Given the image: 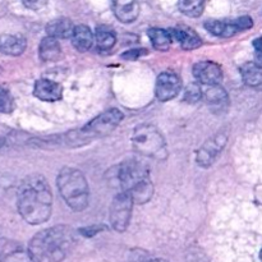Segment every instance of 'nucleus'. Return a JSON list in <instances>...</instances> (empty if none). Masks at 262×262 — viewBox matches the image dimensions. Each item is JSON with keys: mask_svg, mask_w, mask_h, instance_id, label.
Wrapping results in <instances>:
<instances>
[{"mask_svg": "<svg viewBox=\"0 0 262 262\" xmlns=\"http://www.w3.org/2000/svg\"><path fill=\"white\" fill-rule=\"evenodd\" d=\"M33 95L42 101H58L63 96V87L58 82L50 81L48 78H40L36 81L33 87Z\"/></svg>", "mask_w": 262, "mask_h": 262, "instance_id": "obj_12", "label": "nucleus"}, {"mask_svg": "<svg viewBox=\"0 0 262 262\" xmlns=\"http://www.w3.org/2000/svg\"><path fill=\"white\" fill-rule=\"evenodd\" d=\"M0 262H36L30 250L19 242L0 238Z\"/></svg>", "mask_w": 262, "mask_h": 262, "instance_id": "obj_8", "label": "nucleus"}, {"mask_svg": "<svg viewBox=\"0 0 262 262\" xmlns=\"http://www.w3.org/2000/svg\"><path fill=\"white\" fill-rule=\"evenodd\" d=\"M234 23H235V26H237L238 30H239V32L241 31L250 30V28H252V26H253L252 18L248 17V15L237 18V19H234Z\"/></svg>", "mask_w": 262, "mask_h": 262, "instance_id": "obj_27", "label": "nucleus"}, {"mask_svg": "<svg viewBox=\"0 0 262 262\" xmlns=\"http://www.w3.org/2000/svg\"><path fill=\"white\" fill-rule=\"evenodd\" d=\"M100 230H102V227H94V228H86V229H82L81 233L86 237H91V235H95L96 233H99Z\"/></svg>", "mask_w": 262, "mask_h": 262, "instance_id": "obj_30", "label": "nucleus"}, {"mask_svg": "<svg viewBox=\"0 0 262 262\" xmlns=\"http://www.w3.org/2000/svg\"><path fill=\"white\" fill-rule=\"evenodd\" d=\"M132 146L146 158L161 160L166 156V143L160 130L150 124L136 127L132 135Z\"/></svg>", "mask_w": 262, "mask_h": 262, "instance_id": "obj_6", "label": "nucleus"}, {"mask_svg": "<svg viewBox=\"0 0 262 262\" xmlns=\"http://www.w3.org/2000/svg\"><path fill=\"white\" fill-rule=\"evenodd\" d=\"M112 8L115 17L123 23H130L140 14L138 0H112Z\"/></svg>", "mask_w": 262, "mask_h": 262, "instance_id": "obj_13", "label": "nucleus"}, {"mask_svg": "<svg viewBox=\"0 0 262 262\" xmlns=\"http://www.w3.org/2000/svg\"><path fill=\"white\" fill-rule=\"evenodd\" d=\"M73 23L68 18H58L46 25L48 36L55 38H69L73 32Z\"/></svg>", "mask_w": 262, "mask_h": 262, "instance_id": "obj_19", "label": "nucleus"}, {"mask_svg": "<svg viewBox=\"0 0 262 262\" xmlns=\"http://www.w3.org/2000/svg\"><path fill=\"white\" fill-rule=\"evenodd\" d=\"M123 120V114L118 109H109L102 114L97 115L89 124L84 125L82 129L74 130L64 136V142L71 146H79L90 142L95 138L104 137L110 135L120 122Z\"/></svg>", "mask_w": 262, "mask_h": 262, "instance_id": "obj_5", "label": "nucleus"}, {"mask_svg": "<svg viewBox=\"0 0 262 262\" xmlns=\"http://www.w3.org/2000/svg\"><path fill=\"white\" fill-rule=\"evenodd\" d=\"M150 262H168V261L163 260V258H155V260H151Z\"/></svg>", "mask_w": 262, "mask_h": 262, "instance_id": "obj_33", "label": "nucleus"}, {"mask_svg": "<svg viewBox=\"0 0 262 262\" xmlns=\"http://www.w3.org/2000/svg\"><path fill=\"white\" fill-rule=\"evenodd\" d=\"M204 99L212 109H222L228 104V95L223 87L219 84L207 86L204 92Z\"/></svg>", "mask_w": 262, "mask_h": 262, "instance_id": "obj_21", "label": "nucleus"}, {"mask_svg": "<svg viewBox=\"0 0 262 262\" xmlns=\"http://www.w3.org/2000/svg\"><path fill=\"white\" fill-rule=\"evenodd\" d=\"M170 31L174 40L178 41L179 45L184 50H194L202 45L201 37L189 27L183 26V27H176Z\"/></svg>", "mask_w": 262, "mask_h": 262, "instance_id": "obj_15", "label": "nucleus"}, {"mask_svg": "<svg viewBox=\"0 0 262 262\" xmlns=\"http://www.w3.org/2000/svg\"><path fill=\"white\" fill-rule=\"evenodd\" d=\"M205 27L212 33L214 36H219V37H232L235 33L239 32V30L235 26L234 19L233 20H207L205 23Z\"/></svg>", "mask_w": 262, "mask_h": 262, "instance_id": "obj_18", "label": "nucleus"}, {"mask_svg": "<svg viewBox=\"0 0 262 262\" xmlns=\"http://www.w3.org/2000/svg\"><path fill=\"white\" fill-rule=\"evenodd\" d=\"M71 38L74 48L78 51H82V53H83V51H87L89 49H91L95 40L91 30H90L86 25L74 26Z\"/></svg>", "mask_w": 262, "mask_h": 262, "instance_id": "obj_16", "label": "nucleus"}, {"mask_svg": "<svg viewBox=\"0 0 262 262\" xmlns=\"http://www.w3.org/2000/svg\"><path fill=\"white\" fill-rule=\"evenodd\" d=\"M14 109V100L8 90L0 87V113H12Z\"/></svg>", "mask_w": 262, "mask_h": 262, "instance_id": "obj_25", "label": "nucleus"}, {"mask_svg": "<svg viewBox=\"0 0 262 262\" xmlns=\"http://www.w3.org/2000/svg\"><path fill=\"white\" fill-rule=\"evenodd\" d=\"M257 53H256V56H255V63H257L258 66L262 68V50H256Z\"/></svg>", "mask_w": 262, "mask_h": 262, "instance_id": "obj_32", "label": "nucleus"}, {"mask_svg": "<svg viewBox=\"0 0 262 262\" xmlns=\"http://www.w3.org/2000/svg\"><path fill=\"white\" fill-rule=\"evenodd\" d=\"M192 72H193L194 78L206 86L219 84L223 79L222 67L214 61H200L194 64Z\"/></svg>", "mask_w": 262, "mask_h": 262, "instance_id": "obj_10", "label": "nucleus"}, {"mask_svg": "<svg viewBox=\"0 0 262 262\" xmlns=\"http://www.w3.org/2000/svg\"><path fill=\"white\" fill-rule=\"evenodd\" d=\"M260 258H261V261H262V251L260 252Z\"/></svg>", "mask_w": 262, "mask_h": 262, "instance_id": "obj_34", "label": "nucleus"}, {"mask_svg": "<svg viewBox=\"0 0 262 262\" xmlns=\"http://www.w3.org/2000/svg\"><path fill=\"white\" fill-rule=\"evenodd\" d=\"M133 204L135 201L132 197L123 191H120L113 200L110 206V224L117 232H124L129 225Z\"/></svg>", "mask_w": 262, "mask_h": 262, "instance_id": "obj_7", "label": "nucleus"}, {"mask_svg": "<svg viewBox=\"0 0 262 262\" xmlns=\"http://www.w3.org/2000/svg\"><path fill=\"white\" fill-rule=\"evenodd\" d=\"M96 45L100 50H110L114 48L117 42V35L114 30H112L107 26H100L96 28V35H95Z\"/></svg>", "mask_w": 262, "mask_h": 262, "instance_id": "obj_23", "label": "nucleus"}, {"mask_svg": "<svg viewBox=\"0 0 262 262\" xmlns=\"http://www.w3.org/2000/svg\"><path fill=\"white\" fill-rule=\"evenodd\" d=\"M58 188L61 197L74 211H82L87 207L90 200L89 184L79 170L74 168H64L59 173Z\"/></svg>", "mask_w": 262, "mask_h": 262, "instance_id": "obj_4", "label": "nucleus"}, {"mask_svg": "<svg viewBox=\"0 0 262 262\" xmlns=\"http://www.w3.org/2000/svg\"><path fill=\"white\" fill-rule=\"evenodd\" d=\"M202 96H204V92L201 91V87H200L197 83L188 84L186 91H184V101L191 102V104L201 100Z\"/></svg>", "mask_w": 262, "mask_h": 262, "instance_id": "obj_26", "label": "nucleus"}, {"mask_svg": "<svg viewBox=\"0 0 262 262\" xmlns=\"http://www.w3.org/2000/svg\"><path fill=\"white\" fill-rule=\"evenodd\" d=\"M74 245V232L66 225H56L41 230L28 245L36 262H60L71 252Z\"/></svg>", "mask_w": 262, "mask_h": 262, "instance_id": "obj_2", "label": "nucleus"}, {"mask_svg": "<svg viewBox=\"0 0 262 262\" xmlns=\"http://www.w3.org/2000/svg\"><path fill=\"white\" fill-rule=\"evenodd\" d=\"M206 0H178V8L183 14L197 18L204 13Z\"/></svg>", "mask_w": 262, "mask_h": 262, "instance_id": "obj_24", "label": "nucleus"}, {"mask_svg": "<svg viewBox=\"0 0 262 262\" xmlns=\"http://www.w3.org/2000/svg\"><path fill=\"white\" fill-rule=\"evenodd\" d=\"M27 41L20 35H0V53L10 56H18L25 53Z\"/></svg>", "mask_w": 262, "mask_h": 262, "instance_id": "obj_14", "label": "nucleus"}, {"mask_svg": "<svg viewBox=\"0 0 262 262\" xmlns=\"http://www.w3.org/2000/svg\"><path fill=\"white\" fill-rule=\"evenodd\" d=\"M182 83L179 77L173 72H164L158 77L155 86L156 97L160 101H169L181 92Z\"/></svg>", "mask_w": 262, "mask_h": 262, "instance_id": "obj_9", "label": "nucleus"}, {"mask_svg": "<svg viewBox=\"0 0 262 262\" xmlns=\"http://www.w3.org/2000/svg\"><path fill=\"white\" fill-rule=\"evenodd\" d=\"M253 46H255L256 50H262V36L253 41Z\"/></svg>", "mask_w": 262, "mask_h": 262, "instance_id": "obj_31", "label": "nucleus"}, {"mask_svg": "<svg viewBox=\"0 0 262 262\" xmlns=\"http://www.w3.org/2000/svg\"><path fill=\"white\" fill-rule=\"evenodd\" d=\"M38 55L43 61L58 60L61 55V48L58 38L51 37V36H46L45 38H42L38 46Z\"/></svg>", "mask_w": 262, "mask_h": 262, "instance_id": "obj_17", "label": "nucleus"}, {"mask_svg": "<svg viewBox=\"0 0 262 262\" xmlns=\"http://www.w3.org/2000/svg\"><path fill=\"white\" fill-rule=\"evenodd\" d=\"M242 79L247 86L253 89L262 87V68L257 63H246L241 68Z\"/></svg>", "mask_w": 262, "mask_h": 262, "instance_id": "obj_20", "label": "nucleus"}, {"mask_svg": "<svg viewBox=\"0 0 262 262\" xmlns=\"http://www.w3.org/2000/svg\"><path fill=\"white\" fill-rule=\"evenodd\" d=\"M225 145L224 136H216L212 140H209L199 150L196 156V161L200 166L206 168L210 166L215 161L216 156L219 155L220 150Z\"/></svg>", "mask_w": 262, "mask_h": 262, "instance_id": "obj_11", "label": "nucleus"}, {"mask_svg": "<svg viewBox=\"0 0 262 262\" xmlns=\"http://www.w3.org/2000/svg\"><path fill=\"white\" fill-rule=\"evenodd\" d=\"M49 0H22L23 5L31 10H40L48 4Z\"/></svg>", "mask_w": 262, "mask_h": 262, "instance_id": "obj_28", "label": "nucleus"}, {"mask_svg": "<svg viewBox=\"0 0 262 262\" xmlns=\"http://www.w3.org/2000/svg\"><path fill=\"white\" fill-rule=\"evenodd\" d=\"M148 37L151 38V43L154 48L159 51L169 50L174 40L171 31L163 30V28H151L148 31Z\"/></svg>", "mask_w": 262, "mask_h": 262, "instance_id": "obj_22", "label": "nucleus"}, {"mask_svg": "<svg viewBox=\"0 0 262 262\" xmlns=\"http://www.w3.org/2000/svg\"><path fill=\"white\" fill-rule=\"evenodd\" d=\"M18 211L32 225L45 223L51 215L53 194L48 182L40 174L26 177L18 189Z\"/></svg>", "mask_w": 262, "mask_h": 262, "instance_id": "obj_1", "label": "nucleus"}, {"mask_svg": "<svg viewBox=\"0 0 262 262\" xmlns=\"http://www.w3.org/2000/svg\"><path fill=\"white\" fill-rule=\"evenodd\" d=\"M147 51L145 49H132V50H128L123 54V58L127 59V60H136V59L141 58L142 55H146Z\"/></svg>", "mask_w": 262, "mask_h": 262, "instance_id": "obj_29", "label": "nucleus"}, {"mask_svg": "<svg viewBox=\"0 0 262 262\" xmlns=\"http://www.w3.org/2000/svg\"><path fill=\"white\" fill-rule=\"evenodd\" d=\"M117 182L123 192H127L136 204H146L154 194V186L148 168L137 160L124 161L118 166Z\"/></svg>", "mask_w": 262, "mask_h": 262, "instance_id": "obj_3", "label": "nucleus"}]
</instances>
